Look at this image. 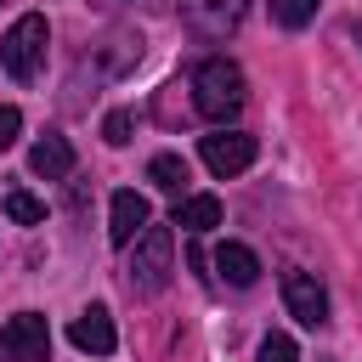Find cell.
I'll use <instances>...</instances> for the list:
<instances>
[{"instance_id":"8fae6325","label":"cell","mask_w":362,"mask_h":362,"mask_svg":"<svg viewBox=\"0 0 362 362\" xmlns=\"http://www.w3.org/2000/svg\"><path fill=\"white\" fill-rule=\"evenodd\" d=\"M170 226H181V232H209V226H221V198H215V192L175 198V215H170Z\"/></svg>"},{"instance_id":"277c9868","label":"cell","mask_w":362,"mask_h":362,"mask_svg":"<svg viewBox=\"0 0 362 362\" xmlns=\"http://www.w3.org/2000/svg\"><path fill=\"white\" fill-rule=\"evenodd\" d=\"M0 356L6 362H51V322L40 311H17L0 328Z\"/></svg>"},{"instance_id":"52a82bcc","label":"cell","mask_w":362,"mask_h":362,"mask_svg":"<svg viewBox=\"0 0 362 362\" xmlns=\"http://www.w3.org/2000/svg\"><path fill=\"white\" fill-rule=\"evenodd\" d=\"M283 305L305 328H322L328 322V294H322V283L311 272H283Z\"/></svg>"},{"instance_id":"9c48e42d","label":"cell","mask_w":362,"mask_h":362,"mask_svg":"<svg viewBox=\"0 0 362 362\" xmlns=\"http://www.w3.org/2000/svg\"><path fill=\"white\" fill-rule=\"evenodd\" d=\"M68 339H74L79 351H90V356H107V351L119 345V334H113V317H107V305H85V311L74 317Z\"/></svg>"},{"instance_id":"7c38bea8","label":"cell","mask_w":362,"mask_h":362,"mask_svg":"<svg viewBox=\"0 0 362 362\" xmlns=\"http://www.w3.org/2000/svg\"><path fill=\"white\" fill-rule=\"evenodd\" d=\"M215 272H221L232 288H249V283L260 277V260H255L249 243H221V249H215Z\"/></svg>"},{"instance_id":"6da1fadb","label":"cell","mask_w":362,"mask_h":362,"mask_svg":"<svg viewBox=\"0 0 362 362\" xmlns=\"http://www.w3.org/2000/svg\"><path fill=\"white\" fill-rule=\"evenodd\" d=\"M249 102V85H243V68L232 57H204L192 68V107L209 119V124H232Z\"/></svg>"},{"instance_id":"5bb4252c","label":"cell","mask_w":362,"mask_h":362,"mask_svg":"<svg viewBox=\"0 0 362 362\" xmlns=\"http://www.w3.org/2000/svg\"><path fill=\"white\" fill-rule=\"evenodd\" d=\"M136 62H141V34H136V28H119V34H107L102 68H107V74H124V68H136Z\"/></svg>"},{"instance_id":"ba28073f","label":"cell","mask_w":362,"mask_h":362,"mask_svg":"<svg viewBox=\"0 0 362 362\" xmlns=\"http://www.w3.org/2000/svg\"><path fill=\"white\" fill-rule=\"evenodd\" d=\"M141 226H147V198L141 192H113V204H107V238L119 243V249H130L136 238H141Z\"/></svg>"},{"instance_id":"7a4b0ae2","label":"cell","mask_w":362,"mask_h":362,"mask_svg":"<svg viewBox=\"0 0 362 362\" xmlns=\"http://www.w3.org/2000/svg\"><path fill=\"white\" fill-rule=\"evenodd\" d=\"M170 272H175L170 226H141V238L130 243V266H124L130 288H136V294H158V288L170 283Z\"/></svg>"},{"instance_id":"30bf717a","label":"cell","mask_w":362,"mask_h":362,"mask_svg":"<svg viewBox=\"0 0 362 362\" xmlns=\"http://www.w3.org/2000/svg\"><path fill=\"white\" fill-rule=\"evenodd\" d=\"M28 170L45 175V181H62V175L74 170V147H68V136H40V141L28 147Z\"/></svg>"},{"instance_id":"ffe728a7","label":"cell","mask_w":362,"mask_h":362,"mask_svg":"<svg viewBox=\"0 0 362 362\" xmlns=\"http://www.w3.org/2000/svg\"><path fill=\"white\" fill-rule=\"evenodd\" d=\"M351 40H356V45H362V23H356V28H351Z\"/></svg>"},{"instance_id":"8992f818","label":"cell","mask_w":362,"mask_h":362,"mask_svg":"<svg viewBox=\"0 0 362 362\" xmlns=\"http://www.w3.org/2000/svg\"><path fill=\"white\" fill-rule=\"evenodd\" d=\"M243 11H249V0H181V23L198 40H226L243 23Z\"/></svg>"},{"instance_id":"d6986e66","label":"cell","mask_w":362,"mask_h":362,"mask_svg":"<svg viewBox=\"0 0 362 362\" xmlns=\"http://www.w3.org/2000/svg\"><path fill=\"white\" fill-rule=\"evenodd\" d=\"M17 130H23V113H17V107H0V153L17 141Z\"/></svg>"},{"instance_id":"ac0fdd59","label":"cell","mask_w":362,"mask_h":362,"mask_svg":"<svg viewBox=\"0 0 362 362\" xmlns=\"http://www.w3.org/2000/svg\"><path fill=\"white\" fill-rule=\"evenodd\" d=\"M130 130H136V119H130V113H124V107H119V113H107V119H102V136H107V147H124V141H130Z\"/></svg>"},{"instance_id":"2e32d148","label":"cell","mask_w":362,"mask_h":362,"mask_svg":"<svg viewBox=\"0 0 362 362\" xmlns=\"http://www.w3.org/2000/svg\"><path fill=\"white\" fill-rule=\"evenodd\" d=\"M6 215H11L17 226H40V221H45V204H40L34 192H6Z\"/></svg>"},{"instance_id":"9a60e30c","label":"cell","mask_w":362,"mask_h":362,"mask_svg":"<svg viewBox=\"0 0 362 362\" xmlns=\"http://www.w3.org/2000/svg\"><path fill=\"white\" fill-rule=\"evenodd\" d=\"M317 6H322V0H272V23H277V28H305V23L317 17Z\"/></svg>"},{"instance_id":"5b68a950","label":"cell","mask_w":362,"mask_h":362,"mask_svg":"<svg viewBox=\"0 0 362 362\" xmlns=\"http://www.w3.org/2000/svg\"><path fill=\"white\" fill-rule=\"evenodd\" d=\"M198 153H204V164L226 181V175H243V170L255 164L260 141H255V136H243V130H215V136H204V141H198Z\"/></svg>"},{"instance_id":"3957f363","label":"cell","mask_w":362,"mask_h":362,"mask_svg":"<svg viewBox=\"0 0 362 362\" xmlns=\"http://www.w3.org/2000/svg\"><path fill=\"white\" fill-rule=\"evenodd\" d=\"M45 45H51L45 17H40V11H23V17L6 28V40H0V62H6V74H11V79H34V74L45 68Z\"/></svg>"},{"instance_id":"4fadbf2b","label":"cell","mask_w":362,"mask_h":362,"mask_svg":"<svg viewBox=\"0 0 362 362\" xmlns=\"http://www.w3.org/2000/svg\"><path fill=\"white\" fill-rule=\"evenodd\" d=\"M147 181H153L158 192H175V198H187V181H192V170H187V158H181V153H158V158L147 164Z\"/></svg>"},{"instance_id":"e0dca14e","label":"cell","mask_w":362,"mask_h":362,"mask_svg":"<svg viewBox=\"0 0 362 362\" xmlns=\"http://www.w3.org/2000/svg\"><path fill=\"white\" fill-rule=\"evenodd\" d=\"M255 362H300V351H294V339H288V334H266V339H260V351H255Z\"/></svg>"}]
</instances>
